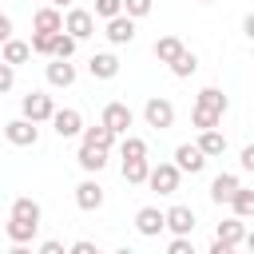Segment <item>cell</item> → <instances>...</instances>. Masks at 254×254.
<instances>
[{
	"label": "cell",
	"instance_id": "obj_20",
	"mask_svg": "<svg viewBox=\"0 0 254 254\" xmlns=\"http://www.w3.org/2000/svg\"><path fill=\"white\" fill-rule=\"evenodd\" d=\"M238 190V175H230V171H222V175H214V183H210V202L214 206H222V202H230V194Z\"/></svg>",
	"mask_w": 254,
	"mask_h": 254
},
{
	"label": "cell",
	"instance_id": "obj_36",
	"mask_svg": "<svg viewBox=\"0 0 254 254\" xmlns=\"http://www.w3.org/2000/svg\"><path fill=\"white\" fill-rule=\"evenodd\" d=\"M12 83H16V67L0 60V95H8V91H12Z\"/></svg>",
	"mask_w": 254,
	"mask_h": 254
},
{
	"label": "cell",
	"instance_id": "obj_25",
	"mask_svg": "<svg viewBox=\"0 0 254 254\" xmlns=\"http://www.w3.org/2000/svg\"><path fill=\"white\" fill-rule=\"evenodd\" d=\"M79 143H87V147H103V151H111L115 147V135L103 127V123H95V127H83L79 131Z\"/></svg>",
	"mask_w": 254,
	"mask_h": 254
},
{
	"label": "cell",
	"instance_id": "obj_38",
	"mask_svg": "<svg viewBox=\"0 0 254 254\" xmlns=\"http://www.w3.org/2000/svg\"><path fill=\"white\" fill-rule=\"evenodd\" d=\"M71 254H99V246L87 242V238H79V242H71Z\"/></svg>",
	"mask_w": 254,
	"mask_h": 254
},
{
	"label": "cell",
	"instance_id": "obj_4",
	"mask_svg": "<svg viewBox=\"0 0 254 254\" xmlns=\"http://www.w3.org/2000/svg\"><path fill=\"white\" fill-rule=\"evenodd\" d=\"M99 123H103V127H107V131H111V135L119 139V135H127V127L135 123V111H131L127 103H119V99H111V103L103 107V115H99Z\"/></svg>",
	"mask_w": 254,
	"mask_h": 254
},
{
	"label": "cell",
	"instance_id": "obj_1",
	"mask_svg": "<svg viewBox=\"0 0 254 254\" xmlns=\"http://www.w3.org/2000/svg\"><path fill=\"white\" fill-rule=\"evenodd\" d=\"M143 119H147V127H155V131H171V127H175V103H171L167 95H151V99L143 103Z\"/></svg>",
	"mask_w": 254,
	"mask_h": 254
},
{
	"label": "cell",
	"instance_id": "obj_12",
	"mask_svg": "<svg viewBox=\"0 0 254 254\" xmlns=\"http://www.w3.org/2000/svg\"><path fill=\"white\" fill-rule=\"evenodd\" d=\"M87 75L91 79H115L119 75V56L115 52H95L87 60Z\"/></svg>",
	"mask_w": 254,
	"mask_h": 254
},
{
	"label": "cell",
	"instance_id": "obj_29",
	"mask_svg": "<svg viewBox=\"0 0 254 254\" xmlns=\"http://www.w3.org/2000/svg\"><path fill=\"white\" fill-rule=\"evenodd\" d=\"M75 48H79V40H75V36H67V32L60 28V32H56V40H52V56L71 60V56H75Z\"/></svg>",
	"mask_w": 254,
	"mask_h": 254
},
{
	"label": "cell",
	"instance_id": "obj_17",
	"mask_svg": "<svg viewBox=\"0 0 254 254\" xmlns=\"http://www.w3.org/2000/svg\"><path fill=\"white\" fill-rule=\"evenodd\" d=\"M4 234H8V242L12 246H28L36 234H40V222H24V218H8V226H4Z\"/></svg>",
	"mask_w": 254,
	"mask_h": 254
},
{
	"label": "cell",
	"instance_id": "obj_7",
	"mask_svg": "<svg viewBox=\"0 0 254 254\" xmlns=\"http://www.w3.org/2000/svg\"><path fill=\"white\" fill-rule=\"evenodd\" d=\"M194 226H198V218H194V210L190 206H171V210H163V230H171V234H194Z\"/></svg>",
	"mask_w": 254,
	"mask_h": 254
},
{
	"label": "cell",
	"instance_id": "obj_13",
	"mask_svg": "<svg viewBox=\"0 0 254 254\" xmlns=\"http://www.w3.org/2000/svg\"><path fill=\"white\" fill-rule=\"evenodd\" d=\"M135 230L143 238H159L163 234V210L159 206H139L135 210Z\"/></svg>",
	"mask_w": 254,
	"mask_h": 254
},
{
	"label": "cell",
	"instance_id": "obj_39",
	"mask_svg": "<svg viewBox=\"0 0 254 254\" xmlns=\"http://www.w3.org/2000/svg\"><path fill=\"white\" fill-rule=\"evenodd\" d=\"M40 254H64V242L48 238V242H40Z\"/></svg>",
	"mask_w": 254,
	"mask_h": 254
},
{
	"label": "cell",
	"instance_id": "obj_18",
	"mask_svg": "<svg viewBox=\"0 0 254 254\" xmlns=\"http://www.w3.org/2000/svg\"><path fill=\"white\" fill-rule=\"evenodd\" d=\"M194 143H198V151H202L206 159H218V155L226 151V135H222L218 127H206V131H198V139H194Z\"/></svg>",
	"mask_w": 254,
	"mask_h": 254
},
{
	"label": "cell",
	"instance_id": "obj_22",
	"mask_svg": "<svg viewBox=\"0 0 254 254\" xmlns=\"http://www.w3.org/2000/svg\"><path fill=\"white\" fill-rule=\"evenodd\" d=\"M167 67H171V75H175V79H190V75L198 71V56H194L190 48H183V52H179Z\"/></svg>",
	"mask_w": 254,
	"mask_h": 254
},
{
	"label": "cell",
	"instance_id": "obj_19",
	"mask_svg": "<svg viewBox=\"0 0 254 254\" xmlns=\"http://www.w3.org/2000/svg\"><path fill=\"white\" fill-rule=\"evenodd\" d=\"M75 163H79L87 175H99V171L107 167V151H103V147H87V143H79V155H75Z\"/></svg>",
	"mask_w": 254,
	"mask_h": 254
},
{
	"label": "cell",
	"instance_id": "obj_2",
	"mask_svg": "<svg viewBox=\"0 0 254 254\" xmlns=\"http://www.w3.org/2000/svg\"><path fill=\"white\" fill-rule=\"evenodd\" d=\"M179 179H183V171L175 163H151V171H147V187L155 194H175L179 190Z\"/></svg>",
	"mask_w": 254,
	"mask_h": 254
},
{
	"label": "cell",
	"instance_id": "obj_30",
	"mask_svg": "<svg viewBox=\"0 0 254 254\" xmlns=\"http://www.w3.org/2000/svg\"><path fill=\"white\" fill-rule=\"evenodd\" d=\"M119 155H123V159H147V139L123 135V139H119Z\"/></svg>",
	"mask_w": 254,
	"mask_h": 254
},
{
	"label": "cell",
	"instance_id": "obj_9",
	"mask_svg": "<svg viewBox=\"0 0 254 254\" xmlns=\"http://www.w3.org/2000/svg\"><path fill=\"white\" fill-rule=\"evenodd\" d=\"M175 167H179L183 175H198V171L206 167V155L198 151V143H179V147H175Z\"/></svg>",
	"mask_w": 254,
	"mask_h": 254
},
{
	"label": "cell",
	"instance_id": "obj_31",
	"mask_svg": "<svg viewBox=\"0 0 254 254\" xmlns=\"http://www.w3.org/2000/svg\"><path fill=\"white\" fill-rule=\"evenodd\" d=\"M52 40H56V32H32L28 48H32L36 56H52Z\"/></svg>",
	"mask_w": 254,
	"mask_h": 254
},
{
	"label": "cell",
	"instance_id": "obj_3",
	"mask_svg": "<svg viewBox=\"0 0 254 254\" xmlns=\"http://www.w3.org/2000/svg\"><path fill=\"white\" fill-rule=\"evenodd\" d=\"M52 111H56V99H52L48 91H28V95L20 99V115L32 119V123H48Z\"/></svg>",
	"mask_w": 254,
	"mask_h": 254
},
{
	"label": "cell",
	"instance_id": "obj_35",
	"mask_svg": "<svg viewBox=\"0 0 254 254\" xmlns=\"http://www.w3.org/2000/svg\"><path fill=\"white\" fill-rule=\"evenodd\" d=\"M167 254H194V246H190V234H175V238L167 242Z\"/></svg>",
	"mask_w": 254,
	"mask_h": 254
},
{
	"label": "cell",
	"instance_id": "obj_10",
	"mask_svg": "<svg viewBox=\"0 0 254 254\" xmlns=\"http://www.w3.org/2000/svg\"><path fill=\"white\" fill-rule=\"evenodd\" d=\"M44 75H48L52 87H71V83H75V64H71V60H60V56H48Z\"/></svg>",
	"mask_w": 254,
	"mask_h": 254
},
{
	"label": "cell",
	"instance_id": "obj_11",
	"mask_svg": "<svg viewBox=\"0 0 254 254\" xmlns=\"http://www.w3.org/2000/svg\"><path fill=\"white\" fill-rule=\"evenodd\" d=\"M103 36H107L115 48H123V44H131V40H135V20H131L127 12H119V16H111V20H107V32H103Z\"/></svg>",
	"mask_w": 254,
	"mask_h": 254
},
{
	"label": "cell",
	"instance_id": "obj_15",
	"mask_svg": "<svg viewBox=\"0 0 254 254\" xmlns=\"http://www.w3.org/2000/svg\"><path fill=\"white\" fill-rule=\"evenodd\" d=\"M75 206H79V210H99V206H103V187H99L95 179H83V183L75 187Z\"/></svg>",
	"mask_w": 254,
	"mask_h": 254
},
{
	"label": "cell",
	"instance_id": "obj_16",
	"mask_svg": "<svg viewBox=\"0 0 254 254\" xmlns=\"http://www.w3.org/2000/svg\"><path fill=\"white\" fill-rule=\"evenodd\" d=\"M0 60H4V64H12V67L28 64V60H32V48H28V40H16V36H8V40L0 44Z\"/></svg>",
	"mask_w": 254,
	"mask_h": 254
},
{
	"label": "cell",
	"instance_id": "obj_40",
	"mask_svg": "<svg viewBox=\"0 0 254 254\" xmlns=\"http://www.w3.org/2000/svg\"><path fill=\"white\" fill-rule=\"evenodd\" d=\"M8 36H12V16H4V12H0V44H4Z\"/></svg>",
	"mask_w": 254,
	"mask_h": 254
},
{
	"label": "cell",
	"instance_id": "obj_34",
	"mask_svg": "<svg viewBox=\"0 0 254 254\" xmlns=\"http://www.w3.org/2000/svg\"><path fill=\"white\" fill-rule=\"evenodd\" d=\"M119 12H123V0H95V12H91V16L111 20V16H119Z\"/></svg>",
	"mask_w": 254,
	"mask_h": 254
},
{
	"label": "cell",
	"instance_id": "obj_14",
	"mask_svg": "<svg viewBox=\"0 0 254 254\" xmlns=\"http://www.w3.org/2000/svg\"><path fill=\"white\" fill-rule=\"evenodd\" d=\"M214 238H218L222 246H230V250L242 246V238H246V218H238V214H234V218H222L218 230H214Z\"/></svg>",
	"mask_w": 254,
	"mask_h": 254
},
{
	"label": "cell",
	"instance_id": "obj_23",
	"mask_svg": "<svg viewBox=\"0 0 254 254\" xmlns=\"http://www.w3.org/2000/svg\"><path fill=\"white\" fill-rule=\"evenodd\" d=\"M8 218H24V222H40V218H44V210H40V202H36V198H28V194H20V198H12V210H8Z\"/></svg>",
	"mask_w": 254,
	"mask_h": 254
},
{
	"label": "cell",
	"instance_id": "obj_26",
	"mask_svg": "<svg viewBox=\"0 0 254 254\" xmlns=\"http://www.w3.org/2000/svg\"><path fill=\"white\" fill-rule=\"evenodd\" d=\"M123 183H131V187H143L147 183V171H151V159H123Z\"/></svg>",
	"mask_w": 254,
	"mask_h": 254
},
{
	"label": "cell",
	"instance_id": "obj_24",
	"mask_svg": "<svg viewBox=\"0 0 254 254\" xmlns=\"http://www.w3.org/2000/svg\"><path fill=\"white\" fill-rule=\"evenodd\" d=\"M194 107H206V111H214V115H226L230 99H226L218 87H202V91H198V99H194Z\"/></svg>",
	"mask_w": 254,
	"mask_h": 254
},
{
	"label": "cell",
	"instance_id": "obj_28",
	"mask_svg": "<svg viewBox=\"0 0 254 254\" xmlns=\"http://www.w3.org/2000/svg\"><path fill=\"white\" fill-rule=\"evenodd\" d=\"M230 206H234V214H238V218H254V190L238 183V190L230 194Z\"/></svg>",
	"mask_w": 254,
	"mask_h": 254
},
{
	"label": "cell",
	"instance_id": "obj_33",
	"mask_svg": "<svg viewBox=\"0 0 254 254\" xmlns=\"http://www.w3.org/2000/svg\"><path fill=\"white\" fill-rule=\"evenodd\" d=\"M151 8H155V0H123V12H127L131 20H143V16H151Z\"/></svg>",
	"mask_w": 254,
	"mask_h": 254
},
{
	"label": "cell",
	"instance_id": "obj_6",
	"mask_svg": "<svg viewBox=\"0 0 254 254\" xmlns=\"http://www.w3.org/2000/svg\"><path fill=\"white\" fill-rule=\"evenodd\" d=\"M48 123H52V131H56L60 139H75V135L83 131V115H79L75 107H56Z\"/></svg>",
	"mask_w": 254,
	"mask_h": 254
},
{
	"label": "cell",
	"instance_id": "obj_42",
	"mask_svg": "<svg viewBox=\"0 0 254 254\" xmlns=\"http://www.w3.org/2000/svg\"><path fill=\"white\" fill-rule=\"evenodd\" d=\"M198 4H214V0H198Z\"/></svg>",
	"mask_w": 254,
	"mask_h": 254
},
{
	"label": "cell",
	"instance_id": "obj_32",
	"mask_svg": "<svg viewBox=\"0 0 254 254\" xmlns=\"http://www.w3.org/2000/svg\"><path fill=\"white\" fill-rule=\"evenodd\" d=\"M190 123H194L198 131H206V127H218L222 115H214V111H206V107H194V111H190Z\"/></svg>",
	"mask_w": 254,
	"mask_h": 254
},
{
	"label": "cell",
	"instance_id": "obj_27",
	"mask_svg": "<svg viewBox=\"0 0 254 254\" xmlns=\"http://www.w3.org/2000/svg\"><path fill=\"white\" fill-rule=\"evenodd\" d=\"M183 48H187V44H183L179 36H159L151 52H155V60H159V64H171V60H175V56H179Z\"/></svg>",
	"mask_w": 254,
	"mask_h": 254
},
{
	"label": "cell",
	"instance_id": "obj_8",
	"mask_svg": "<svg viewBox=\"0 0 254 254\" xmlns=\"http://www.w3.org/2000/svg\"><path fill=\"white\" fill-rule=\"evenodd\" d=\"M64 32L75 36V40H87V36H95V16H91L87 8H67V16H64Z\"/></svg>",
	"mask_w": 254,
	"mask_h": 254
},
{
	"label": "cell",
	"instance_id": "obj_5",
	"mask_svg": "<svg viewBox=\"0 0 254 254\" xmlns=\"http://www.w3.org/2000/svg\"><path fill=\"white\" fill-rule=\"evenodd\" d=\"M4 139L12 143V147H36L40 143V123H32V119H8L4 123Z\"/></svg>",
	"mask_w": 254,
	"mask_h": 254
},
{
	"label": "cell",
	"instance_id": "obj_37",
	"mask_svg": "<svg viewBox=\"0 0 254 254\" xmlns=\"http://www.w3.org/2000/svg\"><path fill=\"white\" fill-rule=\"evenodd\" d=\"M238 167H242V171H254V143H246V147H242V155H238Z\"/></svg>",
	"mask_w": 254,
	"mask_h": 254
},
{
	"label": "cell",
	"instance_id": "obj_41",
	"mask_svg": "<svg viewBox=\"0 0 254 254\" xmlns=\"http://www.w3.org/2000/svg\"><path fill=\"white\" fill-rule=\"evenodd\" d=\"M48 4H52V8H71L75 0H48Z\"/></svg>",
	"mask_w": 254,
	"mask_h": 254
},
{
	"label": "cell",
	"instance_id": "obj_21",
	"mask_svg": "<svg viewBox=\"0 0 254 254\" xmlns=\"http://www.w3.org/2000/svg\"><path fill=\"white\" fill-rule=\"evenodd\" d=\"M60 28H64V16H60V8H52V4L36 8V16H32V32H60Z\"/></svg>",
	"mask_w": 254,
	"mask_h": 254
}]
</instances>
